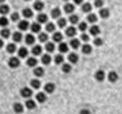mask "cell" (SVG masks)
Instances as JSON below:
<instances>
[{
    "label": "cell",
    "mask_w": 122,
    "mask_h": 114,
    "mask_svg": "<svg viewBox=\"0 0 122 114\" xmlns=\"http://www.w3.org/2000/svg\"><path fill=\"white\" fill-rule=\"evenodd\" d=\"M19 58L18 57H12L10 59L8 60V66L10 67V68H13V69H14V68H18L19 67Z\"/></svg>",
    "instance_id": "obj_1"
},
{
    "label": "cell",
    "mask_w": 122,
    "mask_h": 114,
    "mask_svg": "<svg viewBox=\"0 0 122 114\" xmlns=\"http://www.w3.org/2000/svg\"><path fill=\"white\" fill-rule=\"evenodd\" d=\"M19 94H21V96L25 97V99H30V97L32 96V90L28 89V87H22L21 91H19Z\"/></svg>",
    "instance_id": "obj_2"
},
{
    "label": "cell",
    "mask_w": 122,
    "mask_h": 114,
    "mask_svg": "<svg viewBox=\"0 0 122 114\" xmlns=\"http://www.w3.org/2000/svg\"><path fill=\"white\" fill-rule=\"evenodd\" d=\"M108 81H109L111 83H114L118 81V74L117 72H114V71H112V72L108 73Z\"/></svg>",
    "instance_id": "obj_3"
},
{
    "label": "cell",
    "mask_w": 122,
    "mask_h": 114,
    "mask_svg": "<svg viewBox=\"0 0 122 114\" xmlns=\"http://www.w3.org/2000/svg\"><path fill=\"white\" fill-rule=\"evenodd\" d=\"M23 105H22L21 103H14L13 104V110H14V113H17V114H22L23 113Z\"/></svg>",
    "instance_id": "obj_4"
},
{
    "label": "cell",
    "mask_w": 122,
    "mask_h": 114,
    "mask_svg": "<svg viewBox=\"0 0 122 114\" xmlns=\"http://www.w3.org/2000/svg\"><path fill=\"white\" fill-rule=\"evenodd\" d=\"M9 10H10L9 5H6V4H0V14H1L3 17H5V14H8Z\"/></svg>",
    "instance_id": "obj_5"
},
{
    "label": "cell",
    "mask_w": 122,
    "mask_h": 114,
    "mask_svg": "<svg viewBox=\"0 0 122 114\" xmlns=\"http://www.w3.org/2000/svg\"><path fill=\"white\" fill-rule=\"evenodd\" d=\"M31 53L35 55V57H37V55H41L42 53V48L40 46V45H34V48H32Z\"/></svg>",
    "instance_id": "obj_6"
},
{
    "label": "cell",
    "mask_w": 122,
    "mask_h": 114,
    "mask_svg": "<svg viewBox=\"0 0 122 114\" xmlns=\"http://www.w3.org/2000/svg\"><path fill=\"white\" fill-rule=\"evenodd\" d=\"M104 78H105V73L103 71H97V72H95V80H97L98 82L104 81Z\"/></svg>",
    "instance_id": "obj_7"
},
{
    "label": "cell",
    "mask_w": 122,
    "mask_h": 114,
    "mask_svg": "<svg viewBox=\"0 0 122 114\" xmlns=\"http://www.w3.org/2000/svg\"><path fill=\"white\" fill-rule=\"evenodd\" d=\"M54 90H55V85L54 83L49 82V83L45 85V92H46V94H53V92H54Z\"/></svg>",
    "instance_id": "obj_8"
},
{
    "label": "cell",
    "mask_w": 122,
    "mask_h": 114,
    "mask_svg": "<svg viewBox=\"0 0 122 114\" xmlns=\"http://www.w3.org/2000/svg\"><path fill=\"white\" fill-rule=\"evenodd\" d=\"M41 62L45 64V66L50 64V62H51V57H50V54H42V55H41Z\"/></svg>",
    "instance_id": "obj_9"
},
{
    "label": "cell",
    "mask_w": 122,
    "mask_h": 114,
    "mask_svg": "<svg viewBox=\"0 0 122 114\" xmlns=\"http://www.w3.org/2000/svg\"><path fill=\"white\" fill-rule=\"evenodd\" d=\"M31 31L32 32H35V33H40V31H41V26L39 22H35V23H32L31 24Z\"/></svg>",
    "instance_id": "obj_10"
},
{
    "label": "cell",
    "mask_w": 122,
    "mask_h": 114,
    "mask_svg": "<svg viewBox=\"0 0 122 114\" xmlns=\"http://www.w3.org/2000/svg\"><path fill=\"white\" fill-rule=\"evenodd\" d=\"M64 12L68 13V14H73V12H75V5H73V4H70V3H67V4L64 5Z\"/></svg>",
    "instance_id": "obj_11"
},
{
    "label": "cell",
    "mask_w": 122,
    "mask_h": 114,
    "mask_svg": "<svg viewBox=\"0 0 122 114\" xmlns=\"http://www.w3.org/2000/svg\"><path fill=\"white\" fill-rule=\"evenodd\" d=\"M28 50L26 48H19L18 49V58H27Z\"/></svg>",
    "instance_id": "obj_12"
},
{
    "label": "cell",
    "mask_w": 122,
    "mask_h": 114,
    "mask_svg": "<svg viewBox=\"0 0 122 114\" xmlns=\"http://www.w3.org/2000/svg\"><path fill=\"white\" fill-rule=\"evenodd\" d=\"M26 108H27L28 110H34L36 108V103L31 99H27L26 100Z\"/></svg>",
    "instance_id": "obj_13"
},
{
    "label": "cell",
    "mask_w": 122,
    "mask_h": 114,
    "mask_svg": "<svg viewBox=\"0 0 122 114\" xmlns=\"http://www.w3.org/2000/svg\"><path fill=\"white\" fill-rule=\"evenodd\" d=\"M36 100L39 103H45L46 101V92H39L36 95Z\"/></svg>",
    "instance_id": "obj_14"
},
{
    "label": "cell",
    "mask_w": 122,
    "mask_h": 114,
    "mask_svg": "<svg viewBox=\"0 0 122 114\" xmlns=\"http://www.w3.org/2000/svg\"><path fill=\"white\" fill-rule=\"evenodd\" d=\"M36 19H37V22H39L40 24H41V23H46V22H48V15L44 14V13H40Z\"/></svg>",
    "instance_id": "obj_15"
},
{
    "label": "cell",
    "mask_w": 122,
    "mask_h": 114,
    "mask_svg": "<svg viewBox=\"0 0 122 114\" xmlns=\"http://www.w3.org/2000/svg\"><path fill=\"white\" fill-rule=\"evenodd\" d=\"M77 60H78V55L76 53H70V55H68V62L75 64V63H77Z\"/></svg>",
    "instance_id": "obj_16"
},
{
    "label": "cell",
    "mask_w": 122,
    "mask_h": 114,
    "mask_svg": "<svg viewBox=\"0 0 122 114\" xmlns=\"http://www.w3.org/2000/svg\"><path fill=\"white\" fill-rule=\"evenodd\" d=\"M99 33H100V28H99L97 24L91 26V27H90V35H93V36H98Z\"/></svg>",
    "instance_id": "obj_17"
},
{
    "label": "cell",
    "mask_w": 122,
    "mask_h": 114,
    "mask_svg": "<svg viewBox=\"0 0 122 114\" xmlns=\"http://www.w3.org/2000/svg\"><path fill=\"white\" fill-rule=\"evenodd\" d=\"M34 74H35V77H42L44 76V68H41V67L34 68Z\"/></svg>",
    "instance_id": "obj_18"
},
{
    "label": "cell",
    "mask_w": 122,
    "mask_h": 114,
    "mask_svg": "<svg viewBox=\"0 0 122 114\" xmlns=\"http://www.w3.org/2000/svg\"><path fill=\"white\" fill-rule=\"evenodd\" d=\"M61 14H62V12H61V9H59V8H54L51 10V17L54 19H59V18H61Z\"/></svg>",
    "instance_id": "obj_19"
},
{
    "label": "cell",
    "mask_w": 122,
    "mask_h": 114,
    "mask_svg": "<svg viewBox=\"0 0 122 114\" xmlns=\"http://www.w3.org/2000/svg\"><path fill=\"white\" fill-rule=\"evenodd\" d=\"M76 28L75 27H68L67 30H66V35H67L68 37H75L76 36Z\"/></svg>",
    "instance_id": "obj_20"
},
{
    "label": "cell",
    "mask_w": 122,
    "mask_h": 114,
    "mask_svg": "<svg viewBox=\"0 0 122 114\" xmlns=\"http://www.w3.org/2000/svg\"><path fill=\"white\" fill-rule=\"evenodd\" d=\"M25 41H26V44L27 45H34L35 44V37H34V35H26V37H25Z\"/></svg>",
    "instance_id": "obj_21"
},
{
    "label": "cell",
    "mask_w": 122,
    "mask_h": 114,
    "mask_svg": "<svg viewBox=\"0 0 122 114\" xmlns=\"http://www.w3.org/2000/svg\"><path fill=\"white\" fill-rule=\"evenodd\" d=\"M18 28L21 31H26L28 28V22L27 21H19L18 22Z\"/></svg>",
    "instance_id": "obj_22"
},
{
    "label": "cell",
    "mask_w": 122,
    "mask_h": 114,
    "mask_svg": "<svg viewBox=\"0 0 122 114\" xmlns=\"http://www.w3.org/2000/svg\"><path fill=\"white\" fill-rule=\"evenodd\" d=\"M81 50H82V53H84V54H86V55H87V54H90L91 51H93V48H91L89 44H85V45H82Z\"/></svg>",
    "instance_id": "obj_23"
},
{
    "label": "cell",
    "mask_w": 122,
    "mask_h": 114,
    "mask_svg": "<svg viewBox=\"0 0 122 114\" xmlns=\"http://www.w3.org/2000/svg\"><path fill=\"white\" fill-rule=\"evenodd\" d=\"M58 50H59V53H67V50H68V45L66 44V42H59Z\"/></svg>",
    "instance_id": "obj_24"
},
{
    "label": "cell",
    "mask_w": 122,
    "mask_h": 114,
    "mask_svg": "<svg viewBox=\"0 0 122 114\" xmlns=\"http://www.w3.org/2000/svg\"><path fill=\"white\" fill-rule=\"evenodd\" d=\"M62 38H63V36H62L61 32H54L53 33V41L54 42H62Z\"/></svg>",
    "instance_id": "obj_25"
},
{
    "label": "cell",
    "mask_w": 122,
    "mask_h": 114,
    "mask_svg": "<svg viewBox=\"0 0 122 114\" xmlns=\"http://www.w3.org/2000/svg\"><path fill=\"white\" fill-rule=\"evenodd\" d=\"M34 9L35 10H37V12H41L42 9H44V3L42 1H35V4H34Z\"/></svg>",
    "instance_id": "obj_26"
},
{
    "label": "cell",
    "mask_w": 122,
    "mask_h": 114,
    "mask_svg": "<svg viewBox=\"0 0 122 114\" xmlns=\"http://www.w3.org/2000/svg\"><path fill=\"white\" fill-rule=\"evenodd\" d=\"M99 15H100L102 18H104V19L108 18V17H109V10H108L107 8H102L100 12H99Z\"/></svg>",
    "instance_id": "obj_27"
},
{
    "label": "cell",
    "mask_w": 122,
    "mask_h": 114,
    "mask_svg": "<svg viewBox=\"0 0 122 114\" xmlns=\"http://www.w3.org/2000/svg\"><path fill=\"white\" fill-rule=\"evenodd\" d=\"M62 71H63V73H70L72 71V67L70 63H63L62 64Z\"/></svg>",
    "instance_id": "obj_28"
},
{
    "label": "cell",
    "mask_w": 122,
    "mask_h": 114,
    "mask_svg": "<svg viewBox=\"0 0 122 114\" xmlns=\"http://www.w3.org/2000/svg\"><path fill=\"white\" fill-rule=\"evenodd\" d=\"M40 86H41V82L37 80V78H34V80L31 81V87H32V89L37 90V89H40Z\"/></svg>",
    "instance_id": "obj_29"
},
{
    "label": "cell",
    "mask_w": 122,
    "mask_h": 114,
    "mask_svg": "<svg viewBox=\"0 0 122 114\" xmlns=\"http://www.w3.org/2000/svg\"><path fill=\"white\" fill-rule=\"evenodd\" d=\"M68 21L71 22L72 24H76V23H80V18H78V15H76V14H71L70 15V18H68Z\"/></svg>",
    "instance_id": "obj_30"
},
{
    "label": "cell",
    "mask_w": 122,
    "mask_h": 114,
    "mask_svg": "<svg viewBox=\"0 0 122 114\" xmlns=\"http://www.w3.org/2000/svg\"><path fill=\"white\" fill-rule=\"evenodd\" d=\"M23 36H22L21 32H14V35H13V41L14 42H21Z\"/></svg>",
    "instance_id": "obj_31"
},
{
    "label": "cell",
    "mask_w": 122,
    "mask_h": 114,
    "mask_svg": "<svg viewBox=\"0 0 122 114\" xmlns=\"http://www.w3.org/2000/svg\"><path fill=\"white\" fill-rule=\"evenodd\" d=\"M36 64H37V60H36V58H28V59H27V66H28V67L36 68Z\"/></svg>",
    "instance_id": "obj_32"
},
{
    "label": "cell",
    "mask_w": 122,
    "mask_h": 114,
    "mask_svg": "<svg viewBox=\"0 0 122 114\" xmlns=\"http://www.w3.org/2000/svg\"><path fill=\"white\" fill-rule=\"evenodd\" d=\"M91 8H93V6H91L90 3H84V4H82V12H85V13H90Z\"/></svg>",
    "instance_id": "obj_33"
},
{
    "label": "cell",
    "mask_w": 122,
    "mask_h": 114,
    "mask_svg": "<svg viewBox=\"0 0 122 114\" xmlns=\"http://www.w3.org/2000/svg\"><path fill=\"white\" fill-rule=\"evenodd\" d=\"M0 35H1L3 38H8L10 36V31H9V28H3V30L0 31Z\"/></svg>",
    "instance_id": "obj_34"
},
{
    "label": "cell",
    "mask_w": 122,
    "mask_h": 114,
    "mask_svg": "<svg viewBox=\"0 0 122 114\" xmlns=\"http://www.w3.org/2000/svg\"><path fill=\"white\" fill-rule=\"evenodd\" d=\"M8 23H9V21H8L6 17H0V27L6 28L8 27Z\"/></svg>",
    "instance_id": "obj_35"
},
{
    "label": "cell",
    "mask_w": 122,
    "mask_h": 114,
    "mask_svg": "<svg viewBox=\"0 0 122 114\" xmlns=\"http://www.w3.org/2000/svg\"><path fill=\"white\" fill-rule=\"evenodd\" d=\"M23 15H25V18H32V15H34V13H32V9L25 8V9H23Z\"/></svg>",
    "instance_id": "obj_36"
},
{
    "label": "cell",
    "mask_w": 122,
    "mask_h": 114,
    "mask_svg": "<svg viewBox=\"0 0 122 114\" xmlns=\"http://www.w3.org/2000/svg\"><path fill=\"white\" fill-rule=\"evenodd\" d=\"M70 45H71L72 49H78V48H80V41H78L77 38H72L71 42H70Z\"/></svg>",
    "instance_id": "obj_37"
},
{
    "label": "cell",
    "mask_w": 122,
    "mask_h": 114,
    "mask_svg": "<svg viewBox=\"0 0 122 114\" xmlns=\"http://www.w3.org/2000/svg\"><path fill=\"white\" fill-rule=\"evenodd\" d=\"M54 49H55V46H54L53 42H46V45H45V50H46L48 53H53Z\"/></svg>",
    "instance_id": "obj_38"
},
{
    "label": "cell",
    "mask_w": 122,
    "mask_h": 114,
    "mask_svg": "<svg viewBox=\"0 0 122 114\" xmlns=\"http://www.w3.org/2000/svg\"><path fill=\"white\" fill-rule=\"evenodd\" d=\"M39 41L40 42H46L48 41V35L45 32H40L39 33Z\"/></svg>",
    "instance_id": "obj_39"
},
{
    "label": "cell",
    "mask_w": 122,
    "mask_h": 114,
    "mask_svg": "<svg viewBox=\"0 0 122 114\" xmlns=\"http://www.w3.org/2000/svg\"><path fill=\"white\" fill-rule=\"evenodd\" d=\"M87 22H90V23H95V22H97V15H95V14H93V13H90V14H89L87 15Z\"/></svg>",
    "instance_id": "obj_40"
},
{
    "label": "cell",
    "mask_w": 122,
    "mask_h": 114,
    "mask_svg": "<svg viewBox=\"0 0 122 114\" xmlns=\"http://www.w3.org/2000/svg\"><path fill=\"white\" fill-rule=\"evenodd\" d=\"M63 55H62V54H58V55H55V58H54V62H55V63H57V64H62V63H63Z\"/></svg>",
    "instance_id": "obj_41"
},
{
    "label": "cell",
    "mask_w": 122,
    "mask_h": 114,
    "mask_svg": "<svg viewBox=\"0 0 122 114\" xmlns=\"http://www.w3.org/2000/svg\"><path fill=\"white\" fill-rule=\"evenodd\" d=\"M6 51H8L9 54H13L15 51V45L14 44H8V46H6Z\"/></svg>",
    "instance_id": "obj_42"
},
{
    "label": "cell",
    "mask_w": 122,
    "mask_h": 114,
    "mask_svg": "<svg viewBox=\"0 0 122 114\" xmlns=\"http://www.w3.org/2000/svg\"><path fill=\"white\" fill-rule=\"evenodd\" d=\"M66 24H67V19H64V18H59L58 19V27L63 28V27H66Z\"/></svg>",
    "instance_id": "obj_43"
},
{
    "label": "cell",
    "mask_w": 122,
    "mask_h": 114,
    "mask_svg": "<svg viewBox=\"0 0 122 114\" xmlns=\"http://www.w3.org/2000/svg\"><path fill=\"white\" fill-rule=\"evenodd\" d=\"M45 30H46L48 32H54V30H55V26L53 24V23H46V26H45Z\"/></svg>",
    "instance_id": "obj_44"
},
{
    "label": "cell",
    "mask_w": 122,
    "mask_h": 114,
    "mask_svg": "<svg viewBox=\"0 0 122 114\" xmlns=\"http://www.w3.org/2000/svg\"><path fill=\"white\" fill-rule=\"evenodd\" d=\"M86 28H87V24L85 22H80L78 23V30L80 31H86Z\"/></svg>",
    "instance_id": "obj_45"
},
{
    "label": "cell",
    "mask_w": 122,
    "mask_h": 114,
    "mask_svg": "<svg viewBox=\"0 0 122 114\" xmlns=\"http://www.w3.org/2000/svg\"><path fill=\"white\" fill-rule=\"evenodd\" d=\"M10 19L14 22H19V14L18 13H13V14L10 15Z\"/></svg>",
    "instance_id": "obj_46"
},
{
    "label": "cell",
    "mask_w": 122,
    "mask_h": 114,
    "mask_svg": "<svg viewBox=\"0 0 122 114\" xmlns=\"http://www.w3.org/2000/svg\"><path fill=\"white\" fill-rule=\"evenodd\" d=\"M94 45H95V46H102V45H103V40L99 38V37H97L94 40Z\"/></svg>",
    "instance_id": "obj_47"
},
{
    "label": "cell",
    "mask_w": 122,
    "mask_h": 114,
    "mask_svg": "<svg viewBox=\"0 0 122 114\" xmlns=\"http://www.w3.org/2000/svg\"><path fill=\"white\" fill-rule=\"evenodd\" d=\"M103 4H104L103 0H95V6H97V8H100V9H102Z\"/></svg>",
    "instance_id": "obj_48"
},
{
    "label": "cell",
    "mask_w": 122,
    "mask_h": 114,
    "mask_svg": "<svg viewBox=\"0 0 122 114\" xmlns=\"http://www.w3.org/2000/svg\"><path fill=\"white\" fill-rule=\"evenodd\" d=\"M78 114H91V113H90V110H89V109H81Z\"/></svg>",
    "instance_id": "obj_49"
},
{
    "label": "cell",
    "mask_w": 122,
    "mask_h": 114,
    "mask_svg": "<svg viewBox=\"0 0 122 114\" xmlns=\"http://www.w3.org/2000/svg\"><path fill=\"white\" fill-rule=\"evenodd\" d=\"M81 40H82V41H87V40H89V36H87L86 33H82V35H81Z\"/></svg>",
    "instance_id": "obj_50"
},
{
    "label": "cell",
    "mask_w": 122,
    "mask_h": 114,
    "mask_svg": "<svg viewBox=\"0 0 122 114\" xmlns=\"http://www.w3.org/2000/svg\"><path fill=\"white\" fill-rule=\"evenodd\" d=\"M75 4H84V0H73Z\"/></svg>",
    "instance_id": "obj_51"
},
{
    "label": "cell",
    "mask_w": 122,
    "mask_h": 114,
    "mask_svg": "<svg viewBox=\"0 0 122 114\" xmlns=\"http://www.w3.org/2000/svg\"><path fill=\"white\" fill-rule=\"evenodd\" d=\"M4 46V41H3V38H0V48Z\"/></svg>",
    "instance_id": "obj_52"
},
{
    "label": "cell",
    "mask_w": 122,
    "mask_h": 114,
    "mask_svg": "<svg viewBox=\"0 0 122 114\" xmlns=\"http://www.w3.org/2000/svg\"><path fill=\"white\" fill-rule=\"evenodd\" d=\"M4 1L5 0H0V4H4Z\"/></svg>",
    "instance_id": "obj_53"
},
{
    "label": "cell",
    "mask_w": 122,
    "mask_h": 114,
    "mask_svg": "<svg viewBox=\"0 0 122 114\" xmlns=\"http://www.w3.org/2000/svg\"><path fill=\"white\" fill-rule=\"evenodd\" d=\"M64 1H70V0H64Z\"/></svg>",
    "instance_id": "obj_54"
},
{
    "label": "cell",
    "mask_w": 122,
    "mask_h": 114,
    "mask_svg": "<svg viewBox=\"0 0 122 114\" xmlns=\"http://www.w3.org/2000/svg\"><path fill=\"white\" fill-rule=\"evenodd\" d=\"M25 1H30V0H25Z\"/></svg>",
    "instance_id": "obj_55"
}]
</instances>
